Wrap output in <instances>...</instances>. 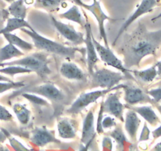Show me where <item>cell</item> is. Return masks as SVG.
Listing matches in <instances>:
<instances>
[{
    "instance_id": "obj_1",
    "label": "cell",
    "mask_w": 161,
    "mask_h": 151,
    "mask_svg": "<svg viewBox=\"0 0 161 151\" xmlns=\"http://www.w3.org/2000/svg\"><path fill=\"white\" fill-rule=\"evenodd\" d=\"M161 45V30L155 32L140 31L126 46L124 51L125 66L127 69L138 66L144 58L154 55Z\"/></svg>"
},
{
    "instance_id": "obj_2",
    "label": "cell",
    "mask_w": 161,
    "mask_h": 151,
    "mask_svg": "<svg viewBox=\"0 0 161 151\" xmlns=\"http://www.w3.org/2000/svg\"><path fill=\"white\" fill-rule=\"evenodd\" d=\"M26 35H29L33 42V46L38 50H42L46 53L53 54L66 59H74L77 54L81 52L80 48L74 47H67L58 42L47 39L39 34L36 31L29 29H22Z\"/></svg>"
},
{
    "instance_id": "obj_3",
    "label": "cell",
    "mask_w": 161,
    "mask_h": 151,
    "mask_svg": "<svg viewBox=\"0 0 161 151\" xmlns=\"http://www.w3.org/2000/svg\"><path fill=\"white\" fill-rule=\"evenodd\" d=\"M49 62L50 60L46 52H36L14 61L0 63V67L7 65L22 66L26 69H30L32 72H36L39 77L45 79L52 72V70L49 67Z\"/></svg>"
},
{
    "instance_id": "obj_4",
    "label": "cell",
    "mask_w": 161,
    "mask_h": 151,
    "mask_svg": "<svg viewBox=\"0 0 161 151\" xmlns=\"http://www.w3.org/2000/svg\"><path fill=\"white\" fill-rule=\"evenodd\" d=\"M92 76V85L93 88L114 89L119 87V84L125 78L123 72L102 68L94 70Z\"/></svg>"
},
{
    "instance_id": "obj_5",
    "label": "cell",
    "mask_w": 161,
    "mask_h": 151,
    "mask_svg": "<svg viewBox=\"0 0 161 151\" xmlns=\"http://www.w3.org/2000/svg\"><path fill=\"white\" fill-rule=\"evenodd\" d=\"M123 87V84H119L117 88L114 89H100V90L91 91L89 92H84L80 94L75 99V101L71 104L69 109L66 110V112L71 115H77L82 112L85 109L90 106L92 103L97 102L99 98L105 96L109 92L115 90L122 89Z\"/></svg>"
},
{
    "instance_id": "obj_6",
    "label": "cell",
    "mask_w": 161,
    "mask_h": 151,
    "mask_svg": "<svg viewBox=\"0 0 161 151\" xmlns=\"http://www.w3.org/2000/svg\"><path fill=\"white\" fill-rule=\"evenodd\" d=\"M92 40L97 50L99 58L107 65H109L114 69H117L119 72H123L126 77L134 80V76L131 75V69H127L123 64V62L116 56L114 52L109 47L103 46L95 39L94 35L92 36Z\"/></svg>"
},
{
    "instance_id": "obj_7",
    "label": "cell",
    "mask_w": 161,
    "mask_h": 151,
    "mask_svg": "<svg viewBox=\"0 0 161 151\" xmlns=\"http://www.w3.org/2000/svg\"><path fill=\"white\" fill-rule=\"evenodd\" d=\"M80 8L85 9L87 11L90 12L93 17L95 18L97 24H98L99 33H100V39L103 41L106 47H109L108 45V35H107L106 29H105V22L108 21H115L111 17L108 16L103 10L102 9L101 3L99 0H92L91 4H87L86 3H83Z\"/></svg>"
},
{
    "instance_id": "obj_8",
    "label": "cell",
    "mask_w": 161,
    "mask_h": 151,
    "mask_svg": "<svg viewBox=\"0 0 161 151\" xmlns=\"http://www.w3.org/2000/svg\"><path fill=\"white\" fill-rule=\"evenodd\" d=\"M118 90L109 92L106 98L103 101V107L104 113L114 117L121 122H124V110L126 106L120 100V94Z\"/></svg>"
},
{
    "instance_id": "obj_9",
    "label": "cell",
    "mask_w": 161,
    "mask_h": 151,
    "mask_svg": "<svg viewBox=\"0 0 161 151\" xmlns=\"http://www.w3.org/2000/svg\"><path fill=\"white\" fill-rule=\"evenodd\" d=\"M156 6H157V0H142L140 3L137 7V8H136V10L134 11V13L124 21L123 25L121 26L120 29H119L117 35H116L115 39H114V42H113V45H115L116 42L119 40V37L127 30L128 28L134 21H137L140 17L151 12Z\"/></svg>"
},
{
    "instance_id": "obj_10",
    "label": "cell",
    "mask_w": 161,
    "mask_h": 151,
    "mask_svg": "<svg viewBox=\"0 0 161 151\" xmlns=\"http://www.w3.org/2000/svg\"><path fill=\"white\" fill-rule=\"evenodd\" d=\"M24 92L35 94L43 97L47 101L53 102H60L65 98V95L61 90L58 88L54 84L51 82L44 83L40 85L34 86L30 88L25 89Z\"/></svg>"
},
{
    "instance_id": "obj_11",
    "label": "cell",
    "mask_w": 161,
    "mask_h": 151,
    "mask_svg": "<svg viewBox=\"0 0 161 151\" xmlns=\"http://www.w3.org/2000/svg\"><path fill=\"white\" fill-rule=\"evenodd\" d=\"M122 89L124 91V101L126 106H133L138 104L155 105L153 98L140 87L123 84Z\"/></svg>"
},
{
    "instance_id": "obj_12",
    "label": "cell",
    "mask_w": 161,
    "mask_h": 151,
    "mask_svg": "<svg viewBox=\"0 0 161 151\" xmlns=\"http://www.w3.org/2000/svg\"><path fill=\"white\" fill-rule=\"evenodd\" d=\"M51 21L52 24L58 32V33L74 45H80L84 44L85 36L82 32H77L74 26L69 24L62 22L59 20H57L54 16L51 15Z\"/></svg>"
},
{
    "instance_id": "obj_13",
    "label": "cell",
    "mask_w": 161,
    "mask_h": 151,
    "mask_svg": "<svg viewBox=\"0 0 161 151\" xmlns=\"http://www.w3.org/2000/svg\"><path fill=\"white\" fill-rule=\"evenodd\" d=\"M85 30H86V36H85V42L86 44V59H87V66L88 71L89 74H92L93 72L95 66L97 63L99 61V57L97 55V50H96L95 45L92 40V36L93 34L92 32V27L89 23V20L86 19V25H85Z\"/></svg>"
},
{
    "instance_id": "obj_14",
    "label": "cell",
    "mask_w": 161,
    "mask_h": 151,
    "mask_svg": "<svg viewBox=\"0 0 161 151\" xmlns=\"http://www.w3.org/2000/svg\"><path fill=\"white\" fill-rule=\"evenodd\" d=\"M30 143L36 147H44L51 143H59V140L57 139L55 134L52 131L44 127L36 128L32 131L29 137Z\"/></svg>"
},
{
    "instance_id": "obj_15",
    "label": "cell",
    "mask_w": 161,
    "mask_h": 151,
    "mask_svg": "<svg viewBox=\"0 0 161 151\" xmlns=\"http://www.w3.org/2000/svg\"><path fill=\"white\" fill-rule=\"evenodd\" d=\"M96 135H97V130H96L94 109H91L83 120L80 143L83 144H87L90 142H93Z\"/></svg>"
},
{
    "instance_id": "obj_16",
    "label": "cell",
    "mask_w": 161,
    "mask_h": 151,
    "mask_svg": "<svg viewBox=\"0 0 161 151\" xmlns=\"http://www.w3.org/2000/svg\"><path fill=\"white\" fill-rule=\"evenodd\" d=\"M126 109L124 114V128L131 141L134 142L137 140V132L142 121L137 112L130 109Z\"/></svg>"
},
{
    "instance_id": "obj_17",
    "label": "cell",
    "mask_w": 161,
    "mask_h": 151,
    "mask_svg": "<svg viewBox=\"0 0 161 151\" xmlns=\"http://www.w3.org/2000/svg\"><path fill=\"white\" fill-rule=\"evenodd\" d=\"M60 74L69 81H84L86 74L76 63L72 61H64L59 69Z\"/></svg>"
},
{
    "instance_id": "obj_18",
    "label": "cell",
    "mask_w": 161,
    "mask_h": 151,
    "mask_svg": "<svg viewBox=\"0 0 161 151\" xmlns=\"http://www.w3.org/2000/svg\"><path fill=\"white\" fill-rule=\"evenodd\" d=\"M57 132L58 136L63 139L75 138L77 135V124L69 118H59L57 121Z\"/></svg>"
},
{
    "instance_id": "obj_19",
    "label": "cell",
    "mask_w": 161,
    "mask_h": 151,
    "mask_svg": "<svg viewBox=\"0 0 161 151\" xmlns=\"http://www.w3.org/2000/svg\"><path fill=\"white\" fill-rule=\"evenodd\" d=\"M126 109H130L136 112L141 117L143 118L145 122L149 124L153 127H156L160 123V119L159 116L153 109L152 106H126Z\"/></svg>"
},
{
    "instance_id": "obj_20",
    "label": "cell",
    "mask_w": 161,
    "mask_h": 151,
    "mask_svg": "<svg viewBox=\"0 0 161 151\" xmlns=\"http://www.w3.org/2000/svg\"><path fill=\"white\" fill-rule=\"evenodd\" d=\"M60 18L63 19L67 20V21H70L72 22L76 23V24H79L82 28H85L86 23V19H87V16L86 13L83 15L82 12L80 11V8L77 5H74L70 7L68 10L63 12V13H60L59 15Z\"/></svg>"
},
{
    "instance_id": "obj_21",
    "label": "cell",
    "mask_w": 161,
    "mask_h": 151,
    "mask_svg": "<svg viewBox=\"0 0 161 151\" xmlns=\"http://www.w3.org/2000/svg\"><path fill=\"white\" fill-rule=\"evenodd\" d=\"M22 29H32L33 28L25 19H20V18L12 17V18H9L7 20L6 25L3 29H0V35H3L6 33H12L14 31L18 30V29L21 30Z\"/></svg>"
},
{
    "instance_id": "obj_22",
    "label": "cell",
    "mask_w": 161,
    "mask_h": 151,
    "mask_svg": "<svg viewBox=\"0 0 161 151\" xmlns=\"http://www.w3.org/2000/svg\"><path fill=\"white\" fill-rule=\"evenodd\" d=\"M66 1L68 0H34V7L53 13L58 12Z\"/></svg>"
},
{
    "instance_id": "obj_23",
    "label": "cell",
    "mask_w": 161,
    "mask_h": 151,
    "mask_svg": "<svg viewBox=\"0 0 161 151\" xmlns=\"http://www.w3.org/2000/svg\"><path fill=\"white\" fill-rule=\"evenodd\" d=\"M24 55L25 52L8 43V44L0 48V63L9 61L14 58H20Z\"/></svg>"
},
{
    "instance_id": "obj_24",
    "label": "cell",
    "mask_w": 161,
    "mask_h": 151,
    "mask_svg": "<svg viewBox=\"0 0 161 151\" xmlns=\"http://www.w3.org/2000/svg\"><path fill=\"white\" fill-rule=\"evenodd\" d=\"M9 13L11 17L20 19H25L27 16V4L25 0H14L10 4L7 8Z\"/></svg>"
},
{
    "instance_id": "obj_25",
    "label": "cell",
    "mask_w": 161,
    "mask_h": 151,
    "mask_svg": "<svg viewBox=\"0 0 161 151\" xmlns=\"http://www.w3.org/2000/svg\"><path fill=\"white\" fill-rule=\"evenodd\" d=\"M131 73L134 74V76H135L136 79L138 81L148 84L156 79L158 76V71L156 65H155L143 70H131Z\"/></svg>"
},
{
    "instance_id": "obj_26",
    "label": "cell",
    "mask_w": 161,
    "mask_h": 151,
    "mask_svg": "<svg viewBox=\"0 0 161 151\" xmlns=\"http://www.w3.org/2000/svg\"><path fill=\"white\" fill-rule=\"evenodd\" d=\"M12 109L20 124L22 125H27L29 124L32 117V112L25 105L15 103L12 106Z\"/></svg>"
},
{
    "instance_id": "obj_27",
    "label": "cell",
    "mask_w": 161,
    "mask_h": 151,
    "mask_svg": "<svg viewBox=\"0 0 161 151\" xmlns=\"http://www.w3.org/2000/svg\"><path fill=\"white\" fill-rule=\"evenodd\" d=\"M3 35L5 39L9 43V44H13L14 46L18 47V49L22 50L23 52H29L33 49V44L24 40V39L20 38L19 36H18V35H15V34L6 33L3 34Z\"/></svg>"
},
{
    "instance_id": "obj_28",
    "label": "cell",
    "mask_w": 161,
    "mask_h": 151,
    "mask_svg": "<svg viewBox=\"0 0 161 151\" xmlns=\"http://www.w3.org/2000/svg\"><path fill=\"white\" fill-rule=\"evenodd\" d=\"M108 135H109L113 140H114V142L117 143L119 149H124L125 144L127 143L128 139L126 135H125L124 132H123V128L121 127L120 125H116L115 127L114 128V129H113L111 132H110Z\"/></svg>"
},
{
    "instance_id": "obj_29",
    "label": "cell",
    "mask_w": 161,
    "mask_h": 151,
    "mask_svg": "<svg viewBox=\"0 0 161 151\" xmlns=\"http://www.w3.org/2000/svg\"><path fill=\"white\" fill-rule=\"evenodd\" d=\"M32 72L30 69H28L22 66L18 65H7L0 67V73L14 77V76L19 74H27Z\"/></svg>"
},
{
    "instance_id": "obj_30",
    "label": "cell",
    "mask_w": 161,
    "mask_h": 151,
    "mask_svg": "<svg viewBox=\"0 0 161 151\" xmlns=\"http://www.w3.org/2000/svg\"><path fill=\"white\" fill-rule=\"evenodd\" d=\"M21 96L25 98L26 100L32 104L35 105L37 106H50V103L48 102L47 99H45L43 97L40 95H35L32 93H29V92H22Z\"/></svg>"
},
{
    "instance_id": "obj_31",
    "label": "cell",
    "mask_w": 161,
    "mask_h": 151,
    "mask_svg": "<svg viewBox=\"0 0 161 151\" xmlns=\"http://www.w3.org/2000/svg\"><path fill=\"white\" fill-rule=\"evenodd\" d=\"M25 86V84L23 82H0V95L13 89L23 88Z\"/></svg>"
},
{
    "instance_id": "obj_32",
    "label": "cell",
    "mask_w": 161,
    "mask_h": 151,
    "mask_svg": "<svg viewBox=\"0 0 161 151\" xmlns=\"http://www.w3.org/2000/svg\"><path fill=\"white\" fill-rule=\"evenodd\" d=\"M9 144L14 151H31L30 148L27 147L25 145L23 144L21 141L17 139L14 137L10 136L8 138Z\"/></svg>"
},
{
    "instance_id": "obj_33",
    "label": "cell",
    "mask_w": 161,
    "mask_h": 151,
    "mask_svg": "<svg viewBox=\"0 0 161 151\" xmlns=\"http://www.w3.org/2000/svg\"><path fill=\"white\" fill-rule=\"evenodd\" d=\"M103 113H104V111H103V101L100 102V109H99L98 115H97V123H96V130H97V133L98 134H103L104 132L103 127H102V121H103Z\"/></svg>"
},
{
    "instance_id": "obj_34",
    "label": "cell",
    "mask_w": 161,
    "mask_h": 151,
    "mask_svg": "<svg viewBox=\"0 0 161 151\" xmlns=\"http://www.w3.org/2000/svg\"><path fill=\"white\" fill-rule=\"evenodd\" d=\"M14 117L9 109L4 106L0 104V121H12Z\"/></svg>"
},
{
    "instance_id": "obj_35",
    "label": "cell",
    "mask_w": 161,
    "mask_h": 151,
    "mask_svg": "<svg viewBox=\"0 0 161 151\" xmlns=\"http://www.w3.org/2000/svg\"><path fill=\"white\" fill-rule=\"evenodd\" d=\"M117 125L115 118L112 116H105L103 117V121H102V127L103 130H108V129L112 128Z\"/></svg>"
},
{
    "instance_id": "obj_36",
    "label": "cell",
    "mask_w": 161,
    "mask_h": 151,
    "mask_svg": "<svg viewBox=\"0 0 161 151\" xmlns=\"http://www.w3.org/2000/svg\"><path fill=\"white\" fill-rule=\"evenodd\" d=\"M147 93L153 98V100L155 102V105L161 102V87L151 89V90L148 91Z\"/></svg>"
},
{
    "instance_id": "obj_37",
    "label": "cell",
    "mask_w": 161,
    "mask_h": 151,
    "mask_svg": "<svg viewBox=\"0 0 161 151\" xmlns=\"http://www.w3.org/2000/svg\"><path fill=\"white\" fill-rule=\"evenodd\" d=\"M150 135H151V132H150L146 123H145L143 128H142V132H141L140 136H139L138 138V142L148 141L150 138Z\"/></svg>"
},
{
    "instance_id": "obj_38",
    "label": "cell",
    "mask_w": 161,
    "mask_h": 151,
    "mask_svg": "<svg viewBox=\"0 0 161 151\" xmlns=\"http://www.w3.org/2000/svg\"><path fill=\"white\" fill-rule=\"evenodd\" d=\"M102 151H112L113 142L112 138L110 136H105L102 140Z\"/></svg>"
},
{
    "instance_id": "obj_39",
    "label": "cell",
    "mask_w": 161,
    "mask_h": 151,
    "mask_svg": "<svg viewBox=\"0 0 161 151\" xmlns=\"http://www.w3.org/2000/svg\"><path fill=\"white\" fill-rule=\"evenodd\" d=\"M10 136V133L7 130L0 128V146Z\"/></svg>"
},
{
    "instance_id": "obj_40",
    "label": "cell",
    "mask_w": 161,
    "mask_h": 151,
    "mask_svg": "<svg viewBox=\"0 0 161 151\" xmlns=\"http://www.w3.org/2000/svg\"><path fill=\"white\" fill-rule=\"evenodd\" d=\"M10 13H9L8 10H0V26L3 25L5 21H7L9 18Z\"/></svg>"
},
{
    "instance_id": "obj_41",
    "label": "cell",
    "mask_w": 161,
    "mask_h": 151,
    "mask_svg": "<svg viewBox=\"0 0 161 151\" xmlns=\"http://www.w3.org/2000/svg\"><path fill=\"white\" fill-rule=\"evenodd\" d=\"M152 135H153V138H155V139L161 137V125H159V127L156 128L152 132Z\"/></svg>"
},
{
    "instance_id": "obj_42",
    "label": "cell",
    "mask_w": 161,
    "mask_h": 151,
    "mask_svg": "<svg viewBox=\"0 0 161 151\" xmlns=\"http://www.w3.org/2000/svg\"><path fill=\"white\" fill-rule=\"evenodd\" d=\"M92 143V142H90V143H87V144H83V143H81V144H80V146H79L78 150L77 151H89Z\"/></svg>"
},
{
    "instance_id": "obj_43",
    "label": "cell",
    "mask_w": 161,
    "mask_h": 151,
    "mask_svg": "<svg viewBox=\"0 0 161 151\" xmlns=\"http://www.w3.org/2000/svg\"><path fill=\"white\" fill-rule=\"evenodd\" d=\"M11 80L9 77H7L6 76H3V74L0 73V82H11Z\"/></svg>"
},
{
    "instance_id": "obj_44",
    "label": "cell",
    "mask_w": 161,
    "mask_h": 151,
    "mask_svg": "<svg viewBox=\"0 0 161 151\" xmlns=\"http://www.w3.org/2000/svg\"><path fill=\"white\" fill-rule=\"evenodd\" d=\"M151 151H161V142L156 143V144L153 146V149H151Z\"/></svg>"
},
{
    "instance_id": "obj_45",
    "label": "cell",
    "mask_w": 161,
    "mask_h": 151,
    "mask_svg": "<svg viewBox=\"0 0 161 151\" xmlns=\"http://www.w3.org/2000/svg\"><path fill=\"white\" fill-rule=\"evenodd\" d=\"M72 1L76 4V5L78 6V7H81L82 3H84L83 2V0H72Z\"/></svg>"
},
{
    "instance_id": "obj_46",
    "label": "cell",
    "mask_w": 161,
    "mask_h": 151,
    "mask_svg": "<svg viewBox=\"0 0 161 151\" xmlns=\"http://www.w3.org/2000/svg\"><path fill=\"white\" fill-rule=\"evenodd\" d=\"M155 106H156V109H157L158 112H159V114H160V116H161V104H159V103H157V104H156Z\"/></svg>"
},
{
    "instance_id": "obj_47",
    "label": "cell",
    "mask_w": 161,
    "mask_h": 151,
    "mask_svg": "<svg viewBox=\"0 0 161 151\" xmlns=\"http://www.w3.org/2000/svg\"><path fill=\"white\" fill-rule=\"evenodd\" d=\"M0 151H11L7 146H0Z\"/></svg>"
},
{
    "instance_id": "obj_48",
    "label": "cell",
    "mask_w": 161,
    "mask_h": 151,
    "mask_svg": "<svg viewBox=\"0 0 161 151\" xmlns=\"http://www.w3.org/2000/svg\"><path fill=\"white\" fill-rule=\"evenodd\" d=\"M4 1H6L7 3H11L14 2V0H4Z\"/></svg>"
},
{
    "instance_id": "obj_49",
    "label": "cell",
    "mask_w": 161,
    "mask_h": 151,
    "mask_svg": "<svg viewBox=\"0 0 161 151\" xmlns=\"http://www.w3.org/2000/svg\"><path fill=\"white\" fill-rule=\"evenodd\" d=\"M40 151H47V150H40Z\"/></svg>"
},
{
    "instance_id": "obj_50",
    "label": "cell",
    "mask_w": 161,
    "mask_h": 151,
    "mask_svg": "<svg viewBox=\"0 0 161 151\" xmlns=\"http://www.w3.org/2000/svg\"><path fill=\"white\" fill-rule=\"evenodd\" d=\"M131 151H134V150H131Z\"/></svg>"
}]
</instances>
